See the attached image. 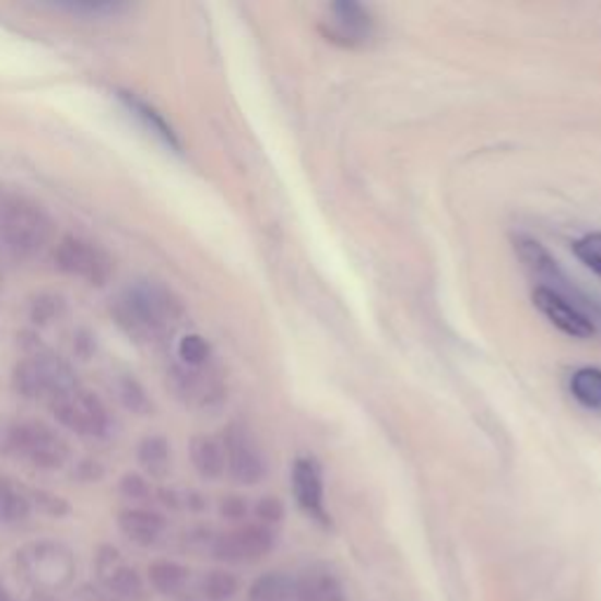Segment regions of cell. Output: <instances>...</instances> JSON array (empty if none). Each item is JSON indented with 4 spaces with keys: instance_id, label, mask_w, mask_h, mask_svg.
I'll list each match as a JSON object with an SVG mask.
<instances>
[{
    "instance_id": "d6a6232c",
    "label": "cell",
    "mask_w": 601,
    "mask_h": 601,
    "mask_svg": "<svg viewBox=\"0 0 601 601\" xmlns=\"http://www.w3.org/2000/svg\"><path fill=\"white\" fill-rule=\"evenodd\" d=\"M219 512L228 521H240L247 515V500L240 496H226L219 505Z\"/></svg>"
},
{
    "instance_id": "836d02e7",
    "label": "cell",
    "mask_w": 601,
    "mask_h": 601,
    "mask_svg": "<svg viewBox=\"0 0 601 601\" xmlns=\"http://www.w3.org/2000/svg\"><path fill=\"white\" fill-rule=\"evenodd\" d=\"M94 347H97V343H94V334L90 329H78L73 334V351L75 355L81 360H90Z\"/></svg>"
},
{
    "instance_id": "5bb4252c",
    "label": "cell",
    "mask_w": 601,
    "mask_h": 601,
    "mask_svg": "<svg viewBox=\"0 0 601 601\" xmlns=\"http://www.w3.org/2000/svg\"><path fill=\"white\" fill-rule=\"evenodd\" d=\"M118 99L122 102V106L130 110V116L137 118L141 125H144V128L155 134L157 139L163 141L165 146H169L172 151H181V141L179 137L174 134V130L167 125V120L157 114V110L153 106H149L144 99H139L137 94L132 92H118Z\"/></svg>"
},
{
    "instance_id": "83f0119b",
    "label": "cell",
    "mask_w": 601,
    "mask_h": 601,
    "mask_svg": "<svg viewBox=\"0 0 601 601\" xmlns=\"http://www.w3.org/2000/svg\"><path fill=\"white\" fill-rule=\"evenodd\" d=\"M28 500H31V508H36L45 517L61 519V517L71 515V503L52 492H45V488H36V492H31Z\"/></svg>"
},
{
    "instance_id": "277c9868",
    "label": "cell",
    "mask_w": 601,
    "mask_h": 601,
    "mask_svg": "<svg viewBox=\"0 0 601 601\" xmlns=\"http://www.w3.org/2000/svg\"><path fill=\"white\" fill-rule=\"evenodd\" d=\"M50 409L64 428L78 435L106 437L114 428V419H110L106 404L85 388H75L61 394V398L50 400Z\"/></svg>"
},
{
    "instance_id": "d4e9b609",
    "label": "cell",
    "mask_w": 601,
    "mask_h": 601,
    "mask_svg": "<svg viewBox=\"0 0 601 601\" xmlns=\"http://www.w3.org/2000/svg\"><path fill=\"white\" fill-rule=\"evenodd\" d=\"M237 590H240V580L231 571H224V568L208 571L200 582V592L208 601H231L237 594Z\"/></svg>"
},
{
    "instance_id": "603a6c76",
    "label": "cell",
    "mask_w": 601,
    "mask_h": 601,
    "mask_svg": "<svg viewBox=\"0 0 601 601\" xmlns=\"http://www.w3.org/2000/svg\"><path fill=\"white\" fill-rule=\"evenodd\" d=\"M12 388H14V392L22 394V398H26V400L45 398L43 378H40L36 362L31 355L24 357L22 362H17V367L12 369Z\"/></svg>"
},
{
    "instance_id": "1f68e13d",
    "label": "cell",
    "mask_w": 601,
    "mask_h": 601,
    "mask_svg": "<svg viewBox=\"0 0 601 601\" xmlns=\"http://www.w3.org/2000/svg\"><path fill=\"white\" fill-rule=\"evenodd\" d=\"M104 472H106V468L99 461H94V458H85V461H81V463L75 466L73 478L78 482H87L90 484V482H99L104 478Z\"/></svg>"
},
{
    "instance_id": "4316f807",
    "label": "cell",
    "mask_w": 601,
    "mask_h": 601,
    "mask_svg": "<svg viewBox=\"0 0 601 601\" xmlns=\"http://www.w3.org/2000/svg\"><path fill=\"white\" fill-rule=\"evenodd\" d=\"M61 313H64V298L55 296V294H40L34 300H31L28 318L34 325L45 327V325H50L52 320H57Z\"/></svg>"
},
{
    "instance_id": "52a82bcc",
    "label": "cell",
    "mask_w": 601,
    "mask_h": 601,
    "mask_svg": "<svg viewBox=\"0 0 601 601\" xmlns=\"http://www.w3.org/2000/svg\"><path fill=\"white\" fill-rule=\"evenodd\" d=\"M221 445H224V451H226V468L237 484L251 486V484H259L266 478L268 472L266 458L255 437H251L249 431L243 428V425L233 423L226 431V437Z\"/></svg>"
},
{
    "instance_id": "5b68a950",
    "label": "cell",
    "mask_w": 601,
    "mask_h": 601,
    "mask_svg": "<svg viewBox=\"0 0 601 601\" xmlns=\"http://www.w3.org/2000/svg\"><path fill=\"white\" fill-rule=\"evenodd\" d=\"M55 263L61 273L83 278L94 287H104L114 275V259L102 247L78 235L61 237L55 249Z\"/></svg>"
},
{
    "instance_id": "7402d4cb",
    "label": "cell",
    "mask_w": 601,
    "mask_h": 601,
    "mask_svg": "<svg viewBox=\"0 0 601 601\" xmlns=\"http://www.w3.org/2000/svg\"><path fill=\"white\" fill-rule=\"evenodd\" d=\"M574 398L588 409H601V369L582 367L571 376Z\"/></svg>"
},
{
    "instance_id": "f546056e",
    "label": "cell",
    "mask_w": 601,
    "mask_h": 601,
    "mask_svg": "<svg viewBox=\"0 0 601 601\" xmlns=\"http://www.w3.org/2000/svg\"><path fill=\"white\" fill-rule=\"evenodd\" d=\"M118 488H120V494L132 503H146L153 496V488H151L149 480L139 472H125Z\"/></svg>"
},
{
    "instance_id": "cb8c5ba5",
    "label": "cell",
    "mask_w": 601,
    "mask_h": 601,
    "mask_svg": "<svg viewBox=\"0 0 601 601\" xmlns=\"http://www.w3.org/2000/svg\"><path fill=\"white\" fill-rule=\"evenodd\" d=\"M118 398H120L122 406L132 411V414H137V416H151L155 409L146 388L141 386L137 378L130 374H122L118 378Z\"/></svg>"
},
{
    "instance_id": "6da1fadb",
    "label": "cell",
    "mask_w": 601,
    "mask_h": 601,
    "mask_svg": "<svg viewBox=\"0 0 601 601\" xmlns=\"http://www.w3.org/2000/svg\"><path fill=\"white\" fill-rule=\"evenodd\" d=\"M110 313L132 341L157 343L181 322L184 304L161 282H137L110 304Z\"/></svg>"
},
{
    "instance_id": "4dcf8cb0",
    "label": "cell",
    "mask_w": 601,
    "mask_h": 601,
    "mask_svg": "<svg viewBox=\"0 0 601 601\" xmlns=\"http://www.w3.org/2000/svg\"><path fill=\"white\" fill-rule=\"evenodd\" d=\"M255 512L259 517V525H266V527H273V525H280L282 517H284V505L282 500H278L275 496H266L261 498L257 505H255Z\"/></svg>"
},
{
    "instance_id": "9a60e30c",
    "label": "cell",
    "mask_w": 601,
    "mask_h": 601,
    "mask_svg": "<svg viewBox=\"0 0 601 601\" xmlns=\"http://www.w3.org/2000/svg\"><path fill=\"white\" fill-rule=\"evenodd\" d=\"M22 555H24V562L31 571H40V580L43 578L57 580L59 574H64L69 578V574H71L69 550H64L57 543H36L28 550H24Z\"/></svg>"
},
{
    "instance_id": "8fae6325",
    "label": "cell",
    "mask_w": 601,
    "mask_h": 601,
    "mask_svg": "<svg viewBox=\"0 0 601 601\" xmlns=\"http://www.w3.org/2000/svg\"><path fill=\"white\" fill-rule=\"evenodd\" d=\"M167 386L181 402L198 409L214 406L224 398V388L216 381V376L204 372L202 367H172V372L167 374Z\"/></svg>"
},
{
    "instance_id": "d6986e66",
    "label": "cell",
    "mask_w": 601,
    "mask_h": 601,
    "mask_svg": "<svg viewBox=\"0 0 601 601\" xmlns=\"http://www.w3.org/2000/svg\"><path fill=\"white\" fill-rule=\"evenodd\" d=\"M247 601H294V578L287 574H263L251 582Z\"/></svg>"
},
{
    "instance_id": "8992f818",
    "label": "cell",
    "mask_w": 601,
    "mask_h": 601,
    "mask_svg": "<svg viewBox=\"0 0 601 601\" xmlns=\"http://www.w3.org/2000/svg\"><path fill=\"white\" fill-rule=\"evenodd\" d=\"M275 547V531L266 525H245L212 541V555L226 564H251Z\"/></svg>"
},
{
    "instance_id": "ac0fdd59",
    "label": "cell",
    "mask_w": 601,
    "mask_h": 601,
    "mask_svg": "<svg viewBox=\"0 0 601 601\" xmlns=\"http://www.w3.org/2000/svg\"><path fill=\"white\" fill-rule=\"evenodd\" d=\"M188 580H191V571H188V566L172 562V559H155L149 566V582L153 585L155 592H161L165 597H174L179 594Z\"/></svg>"
},
{
    "instance_id": "e575fe53",
    "label": "cell",
    "mask_w": 601,
    "mask_h": 601,
    "mask_svg": "<svg viewBox=\"0 0 601 601\" xmlns=\"http://www.w3.org/2000/svg\"><path fill=\"white\" fill-rule=\"evenodd\" d=\"M157 500H161L169 510H184L186 508V492L181 488H157Z\"/></svg>"
},
{
    "instance_id": "9c48e42d",
    "label": "cell",
    "mask_w": 601,
    "mask_h": 601,
    "mask_svg": "<svg viewBox=\"0 0 601 601\" xmlns=\"http://www.w3.org/2000/svg\"><path fill=\"white\" fill-rule=\"evenodd\" d=\"M292 492L306 517L329 527V515L325 508V482L318 461L313 458H296L292 466Z\"/></svg>"
},
{
    "instance_id": "4fadbf2b",
    "label": "cell",
    "mask_w": 601,
    "mask_h": 601,
    "mask_svg": "<svg viewBox=\"0 0 601 601\" xmlns=\"http://www.w3.org/2000/svg\"><path fill=\"white\" fill-rule=\"evenodd\" d=\"M118 527H120L122 535L128 538V541H132L134 545L151 547L161 541V535L167 529V519L161 512L144 510V508H130V510H122L118 515Z\"/></svg>"
},
{
    "instance_id": "30bf717a",
    "label": "cell",
    "mask_w": 601,
    "mask_h": 601,
    "mask_svg": "<svg viewBox=\"0 0 601 601\" xmlns=\"http://www.w3.org/2000/svg\"><path fill=\"white\" fill-rule=\"evenodd\" d=\"M325 34L331 43H339L343 47L365 45L374 34V20L369 10H365L360 3L343 0V3H334L329 8Z\"/></svg>"
},
{
    "instance_id": "2e32d148",
    "label": "cell",
    "mask_w": 601,
    "mask_h": 601,
    "mask_svg": "<svg viewBox=\"0 0 601 601\" xmlns=\"http://www.w3.org/2000/svg\"><path fill=\"white\" fill-rule=\"evenodd\" d=\"M191 461L200 478L219 480L226 472V451L224 445L214 437H193L191 441Z\"/></svg>"
},
{
    "instance_id": "ffe728a7",
    "label": "cell",
    "mask_w": 601,
    "mask_h": 601,
    "mask_svg": "<svg viewBox=\"0 0 601 601\" xmlns=\"http://www.w3.org/2000/svg\"><path fill=\"white\" fill-rule=\"evenodd\" d=\"M31 500L24 492H20L8 478L0 474V521L5 525H20L31 515Z\"/></svg>"
},
{
    "instance_id": "e0dca14e",
    "label": "cell",
    "mask_w": 601,
    "mask_h": 601,
    "mask_svg": "<svg viewBox=\"0 0 601 601\" xmlns=\"http://www.w3.org/2000/svg\"><path fill=\"white\" fill-rule=\"evenodd\" d=\"M137 461L151 478L163 480L172 466V447L163 435H146L137 447Z\"/></svg>"
},
{
    "instance_id": "f1b7e54d",
    "label": "cell",
    "mask_w": 601,
    "mask_h": 601,
    "mask_svg": "<svg viewBox=\"0 0 601 601\" xmlns=\"http://www.w3.org/2000/svg\"><path fill=\"white\" fill-rule=\"evenodd\" d=\"M574 255L601 278V233H590L574 245Z\"/></svg>"
},
{
    "instance_id": "44dd1931",
    "label": "cell",
    "mask_w": 601,
    "mask_h": 601,
    "mask_svg": "<svg viewBox=\"0 0 601 601\" xmlns=\"http://www.w3.org/2000/svg\"><path fill=\"white\" fill-rule=\"evenodd\" d=\"M106 588L114 592L116 597L125 599V601H139L146 599V590H144V580H141L139 571L132 566H128L125 562H120L114 571L108 574V578L104 580Z\"/></svg>"
},
{
    "instance_id": "3957f363",
    "label": "cell",
    "mask_w": 601,
    "mask_h": 601,
    "mask_svg": "<svg viewBox=\"0 0 601 601\" xmlns=\"http://www.w3.org/2000/svg\"><path fill=\"white\" fill-rule=\"evenodd\" d=\"M3 449L40 470H59L69 461L67 439L40 421L12 423L3 437Z\"/></svg>"
},
{
    "instance_id": "d590c367",
    "label": "cell",
    "mask_w": 601,
    "mask_h": 601,
    "mask_svg": "<svg viewBox=\"0 0 601 601\" xmlns=\"http://www.w3.org/2000/svg\"><path fill=\"white\" fill-rule=\"evenodd\" d=\"M0 601H14V599L10 597V592H8V588H5L3 582H0Z\"/></svg>"
},
{
    "instance_id": "ba28073f",
    "label": "cell",
    "mask_w": 601,
    "mask_h": 601,
    "mask_svg": "<svg viewBox=\"0 0 601 601\" xmlns=\"http://www.w3.org/2000/svg\"><path fill=\"white\" fill-rule=\"evenodd\" d=\"M533 306L545 315L550 325H555L559 331H564L566 337L588 339L594 334V322L578 306H574L571 300L562 296L557 290L545 287V284L535 287L533 290Z\"/></svg>"
},
{
    "instance_id": "7c38bea8",
    "label": "cell",
    "mask_w": 601,
    "mask_h": 601,
    "mask_svg": "<svg viewBox=\"0 0 601 601\" xmlns=\"http://www.w3.org/2000/svg\"><path fill=\"white\" fill-rule=\"evenodd\" d=\"M294 601H347L343 582L325 566H310L294 578Z\"/></svg>"
},
{
    "instance_id": "7a4b0ae2",
    "label": "cell",
    "mask_w": 601,
    "mask_h": 601,
    "mask_svg": "<svg viewBox=\"0 0 601 601\" xmlns=\"http://www.w3.org/2000/svg\"><path fill=\"white\" fill-rule=\"evenodd\" d=\"M52 221L40 204L26 198H5L0 202V255L24 261L50 243Z\"/></svg>"
},
{
    "instance_id": "484cf974",
    "label": "cell",
    "mask_w": 601,
    "mask_h": 601,
    "mask_svg": "<svg viewBox=\"0 0 601 601\" xmlns=\"http://www.w3.org/2000/svg\"><path fill=\"white\" fill-rule=\"evenodd\" d=\"M179 357H181V362H184L186 367L200 369V367H204L210 362L212 347L200 334H186L179 341Z\"/></svg>"
}]
</instances>
